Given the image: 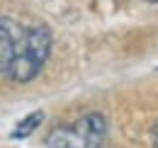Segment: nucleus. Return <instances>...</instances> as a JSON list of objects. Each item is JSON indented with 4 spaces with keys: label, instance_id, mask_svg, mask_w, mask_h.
<instances>
[{
    "label": "nucleus",
    "instance_id": "2",
    "mask_svg": "<svg viewBox=\"0 0 158 148\" xmlns=\"http://www.w3.org/2000/svg\"><path fill=\"white\" fill-rule=\"evenodd\" d=\"M105 136H107V119L98 112H90V114L76 119L73 124L51 129L46 136V146L49 148H100Z\"/></svg>",
    "mask_w": 158,
    "mask_h": 148
},
{
    "label": "nucleus",
    "instance_id": "5",
    "mask_svg": "<svg viewBox=\"0 0 158 148\" xmlns=\"http://www.w3.org/2000/svg\"><path fill=\"white\" fill-rule=\"evenodd\" d=\"M151 138H153V146L158 148V121H156V126H153V131H151Z\"/></svg>",
    "mask_w": 158,
    "mask_h": 148
},
{
    "label": "nucleus",
    "instance_id": "6",
    "mask_svg": "<svg viewBox=\"0 0 158 148\" xmlns=\"http://www.w3.org/2000/svg\"><path fill=\"white\" fill-rule=\"evenodd\" d=\"M148 2H158V0H148Z\"/></svg>",
    "mask_w": 158,
    "mask_h": 148
},
{
    "label": "nucleus",
    "instance_id": "1",
    "mask_svg": "<svg viewBox=\"0 0 158 148\" xmlns=\"http://www.w3.org/2000/svg\"><path fill=\"white\" fill-rule=\"evenodd\" d=\"M51 44H54V39H51V29L49 27H44V24L24 27L22 39L17 44V51H15V58L7 66L5 75L12 83H29V80H34L41 73L44 63L49 61Z\"/></svg>",
    "mask_w": 158,
    "mask_h": 148
},
{
    "label": "nucleus",
    "instance_id": "3",
    "mask_svg": "<svg viewBox=\"0 0 158 148\" xmlns=\"http://www.w3.org/2000/svg\"><path fill=\"white\" fill-rule=\"evenodd\" d=\"M22 32H24V27H20L17 22L0 17V73H5L7 66L12 63L17 44L22 39Z\"/></svg>",
    "mask_w": 158,
    "mask_h": 148
},
{
    "label": "nucleus",
    "instance_id": "4",
    "mask_svg": "<svg viewBox=\"0 0 158 148\" xmlns=\"http://www.w3.org/2000/svg\"><path fill=\"white\" fill-rule=\"evenodd\" d=\"M41 121H44V112H32L27 119H22L17 124V129L12 131V138H27V136H32L34 129L39 126Z\"/></svg>",
    "mask_w": 158,
    "mask_h": 148
}]
</instances>
